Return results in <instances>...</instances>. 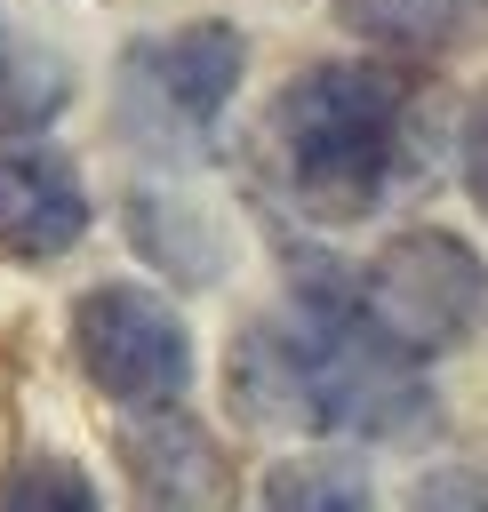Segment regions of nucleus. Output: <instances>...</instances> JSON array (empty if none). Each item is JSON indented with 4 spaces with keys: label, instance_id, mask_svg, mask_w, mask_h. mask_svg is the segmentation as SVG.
<instances>
[{
    "label": "nucleus",
    "instance_id": "obj_1",
    "mask_svg": "<svg viewBox=\"0 0 488 512\" xmlns=\"http://www.w3.org/2000/svg\"><path fill=\"white\" fill-rule=\"evenodd\" d=\"M232 400L256 424L288 432H352V440L432 432V384L360 320L352 272L336 264H296V304L232 344Z\"/></svg>",
    "mask_w": 488,
    "mask_h": 512
},
{
    "label": "nucleus",
    "instance_id": "obj_2",
    "mask_svg": "<svg viewBox=\"0 0 488 512\" xmlns=\"http://www.w3.org/2000/svg\"><path fill=\"white\" fill-rule=\"evenodd\" d=\"M272 160L304 216L360 224L408 168V88L384 64H312L272 104Z\"/></svg>",
    "mask_w": 488,
    "mask_h": 512
},
{
    "label": "nucleus",
    "instance_id": "obj_3",
    "mask_svg": "<svg viewBox=\"0 0 488 512\" xmlns=\"http://www.w3.org/2000/svg\"><path fill=\"white\" fill-rule=\"evenodd\" d=\"M352 304H360V320L400 360L424 368L432 352H448V344H464L480 328V312H488V264L456 232L424 224V232H400L392 248H376L368 272H352Z\"/></svg>",
    "mask_w": 488,
    "mask_h": 512
},
{
    "label": "nucleus",
    "instance_id": "obj_4",
    "mask_svg": "<svg viewBox=\"0 0 488 512\" xmlns=\"http://www.w3.org/2000/svg\"><path fill=\"white\" fill-rule=\"evenodd\" d=\"M240 64H248V48L232 24H184L160 40H136L120 64V128L160 160L200 152L240 88Z\"/></svg>",
    "mask_w": 488,
    "mask_h": 512
},
{
    "label": "nucleus",
    "instance_id": "obj_5",
    "mask_svg": "<svg viewBox=\"0 0 488 512\" xmlns=\"http://www.w3.org/2000/svg\"><path fill=\"white\" fill-rule=\"evenodd\" d=\"M72 344H80L88 376L128 408H168L192 384V336L144 288H88L72 312Z\"/></svg>",
    "mask_w": 488,
    "mask_h": 512
},
{
    "label": "nucleus",
    "instance_id": "obj_6",
    "mask_svg": "<svg viewBox=\"0 0 488 512\" xmlns=\"http://www.w3.org/2000/svg\"><path fill=\"white\" fill-rule=\"evenodd\" d=\"M128 480H136V512H232L224 448L176 408H152L128 432Z\"/></svg>",
    "mask_w": 488,
    "mask_h": 512
},
{
    "label": "nucleus",
    "instance_id": "obj_7",
    "mask_svg": "<svg viewBox=\"0 0 488 512\" xmlns=\"http://www.w3.org/2000/svg\"><path fill=\"white\" fill-rule=\"evenodd\" d=\"M88 232V192L64 152H0V248L64 256Z\"/></svg>",
    "mask_w": 488,
    "mask_h": 512
},
{
    "label": "nucleus",
    "instance_id": "obj_8",
    "mask_svg": "<svg viewBox=\"0 0 488 512\" xmlns=\"http://www.w3.org/2000/svg\"><path fill=\"white\" fill-rule=\"evenodd\" d=\"M72 80L48 48H24L8 24H0V136H24V128H48L64 112Z\"/></svg>",
    "mask_w": 488,
    "mask_h": 512
},
{
    "label": "nucleus",
    "instance_id": "obj_9",
    "mask_svg": "<svg viewBox=\"0 0 488 512\" xmlns=\"http://www.w3.org/2000/svg\"><path fill=\"white\" fill-rule=\"evenodd\" d=\"M264 512H376V488L352 456H296L264 480Z\"/></svg>",
    "mask_w": 488,
    "mask_h": 512
},
{
    "label": "nucleus",
    "instance_id": "obj_10",
    "mask_svg": "<svg viewBox=\"0 0 488 512\" xmlns=\"http://www.w3.org/2000/svg\"><path fill=\"white\" fill-rule=\"evenodd\" d=\"M472 0H336V16L376 48H440Z\"/></svg>",
    "mask_w": 488,
    "mask_h": 512
},
{
    "label": "nucleus",
    "instance_id": "obj_11",
    "mask_svg": "<svg viewBox=\"0 0 488 512\" xmlns=\"http://www.w3.org/2000/svg\"><path fill=\"white\" fill-rule=\"evenodd\" d=\"M0 512H96V488L72 464H24L0 488Z\"/></svg>",
    "mask_w": 488,
    "mask_h": 512
},
{
    "label": "nucleus",
    "instance_id": "obj_12",
    "mask_svg": "<svg viewBox=\"0 0 488 512\" xmlns=\"http://www.w3.org/2000/svg\"><path fill=\"white\" fill-rule=\"evenodd\" d=\"M408 512H488V464H448V472H432V480L408 496Z\"/></svg>",
    "mask_w": 488,
    "mask_h": 512
},
{
    "label": "nucleus",
    "instance_id": "obj_13",
    "mask_svg": "<svg viewBox=\"0 0 488 512\" xmlns=\"http://www.w3.org/2000/svg\"><path fill=\"white\" fill-rule=\"evenodd\" d=\"M464 184H472V200L488 208V96L464 112Z\"/></svg>",
    "mask_w": 488,
    "mask_h": 512
}]
</instances>
